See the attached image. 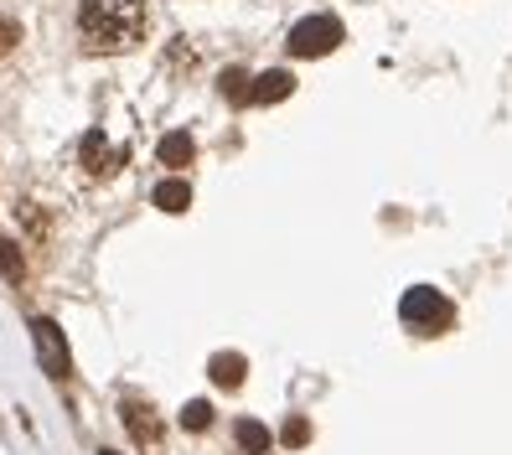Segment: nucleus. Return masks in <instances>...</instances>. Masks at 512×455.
I'll return each mask as SVG.
<instances>
[{
	"label": "nucleus",
	"instance_id": "obj_1",
	"mask_svg": "<svg viewBox=\"0 0 512 455\" xmlns=\"http://www.w3.org/2000/svg\"><path fill=\"white\" fill-rule=\"evenodd\" d=\"M145 37V0H83L78 42L88 52H125Z\"/></svg>",
	"mask_w": 512,
	"mask_h": 455
},
{
	"label": "nucleus",
	"instance_id": "obj_2",
	"mask_svg": "<svg viewBox=\"0 0 512 455\" xmlns=\"http://www.w3.org/2000/svg\"><path fill=\"white\" fill-rule=\"evenodd\" d=\"M399 316H404L409 331H419V337H440V331L456 321V306H450L440 290L414 285V290H404V300H399Z\"/></svg>",
	"mask_w": 512,
	"mask_h": 455
},
{
	"label": "nucleus",
	"instance_id": "obj_3",
	"mask_svg": "<svg viewBox=\"0 0 512 455\" xmlns=\"http://www.w3.org/2000/svg\"><path fill=\"white\" fill-rule=\"evenodd\" d=\"M342 21L337 16H306V21H295L290 26V57H326V52H337L342 47Z\"/></svg>",
	"mask_w": 512,
	"mask_h": 455
},
{
	"label": "nucleus",
	"instance_id": "obj_4",
	"mask_svg": "<svg viewBox=\"0 0 512 455\" xmlns=\"http://www.w3.org/2000/svg\"><path fill=\"white\" fill-rule=\"evenodd\" d=\"M119 419L130 424L135 445H145V450H161V440H166V430H161V414L150 409L145 399H135V393H125V399H119Z\"/></svg>",
	"mask_w": 512,
	"mask_h": 455
},
{
	"label": "nucleus",
	"instance_id": "obj_5",
	"mask_svg": "<svg viewBox=\"0 0 512 455\" xmlns=\"http://www.w3.org/2000/svg\"><path fill=\"white\" fill-rule=\"evenodd\" d=\"M32 342H37V357H42V368H47L52 378H68V373H73V352H68L63 326H57V321H37V326H32Z\"/></svg>",
	"mask_w": 512,
	"mask_h": 455
},
{
	"label": "nucleus",
	"instance_id": "obj_6",
	"mask_svg": "<svg viewBox=\"0 0 512 455\" xmlns=\"http://www.w3.org/2000/svg\"><path fill=\"white\" fill-rule=\"evenodd\" d=\"M78 161H83L88 171H94V176H109V171L119 166V156L104 145V135H99V130H88V135H83V145H78Z\"/></svg>",
	"mask_w": 512,
	"mask_h": 455
},
{
	"label": "nucleus",
	"instance_id": "obj_7",
	"mask_svg": "<svg viewBox=\"0 0 512 455\" xmlns=\"http://www.w3.org/2000/svg\"><path fill=\"white\" fill-rule=\"evenodd\" d=\"M290 94H295V78H290L285 68H275V73H259V78H254L249 104H280V99H290Z\"/></svg>",
	"mask_w": 512,
	"mask_h": 455
},
{
	"label": "nucleus",
	"instance_id": "obj_8",
	"mask_svg": "<svg viewBox=\"0 0 512 455\" xmlns=\"http://www.w3.org/2000/svg\"><path fill=\"white\" fill-rule=\"evenodd\" d=\"M207 373H213L218 388H238V383H244V373H249V357L244 352H213Z\"/></svg>",
	"mask_w": 512,
	"mask_h": 455
},
{
	"label": "nucleus",
	"instance_id": "obj_9",
	"mask_svg": "<svg viewBox=\"0 0 512 455\" xmlns=\"http://www.w3.org/2000/svg\"><path fill=\"white\" fill-rule=\"evenodd\" d=\"M192 156H197V145H192V135H187V130H171V135L161 140V166L182 171V166H192Z\"/></svg>",
	"mask_w": 512,
	"mask_h": 455
},
{
	"label": "nucleus",
	"instance_id": "obj_10",
	"mask_svg": "<svg viewBox=\"0 0 512 455\" xmlns=\"http://www.w3.org/2000/svg\"><path fill=\"white\" fill-rule=\"evenodd\" d=\"M156 207L161 212H187L192 207V187H187L182 176H166L161 187H156Z\"/></svg>",
	"mask_w": 512,
	"mask_h": 455
},
{
	"label": "nucleus",
	"instance_id": "obj_11",
	"mask_svg": "<svg viewBox=\"0 0 512 455\" xmlns=\"http://www.w3.org/2000/svg\"><path fill=\"white\" fill-rule=\"evenodd\" d=\"M238 445H244L249 455H264L269 450V430L259 419H238Z\"/></svg>",
	"mask_w": 512,
	"mask_h": 455
},
{
	"label": "nucleus",
	"instance_id": "obj_12",
	"mask_svg": "<svg viewBox=\"0 0 512 455\" xmlns=\"http://www.w3.org/2000/svg\"><path fill=\"white\" fill-rule=\"evenodd\" d=\"M0 269H6V280H11V285L26 280V259H21V249L11 244V238H0Z\"/></svg>",
	"mask_w": 512,
	"mask_h": 455
},
{
	"label": "nucleus",
	"instance_id": "obj_13",
	"mask_svg": "<svg viewBox=\"0 0 512 455\" xmlns=\"http://www.w3.org/2000/svg\"><path fill=\"white\" fill-rule=\"evenodd\" d=\"M207 424H213V404L207 399H192L187 409H182V430H192V435H202Z\"/></svg>",
	"mask_w": 512,
	"mask_h": 455
},
{
	"label": "nucleus",
	"instance_id": "obj_14",
	"mask_svg": "<svg viewBox=\"0 0 512 455\" xmlns=\"http://www.w3.org/2000/svg\"><path fill=\"white\" fill-rule=\"evenodd\" d=\"M249 94H254V83H249L244 73H238V68H228V73H223V99H233V104H244Z\"/></svg>",
	"mask_w": 512,
	"mask_h": 455
},
{
	"label": "nucleus",
	"instance_id": "obj_15",
	"mask_svg": "<svg viewBox=\"0 0 512 455\" xmlns=\"http://www.w3.org/2000/svg\"><path fill=\"white\" fill-rule=\"evenodd\" d=\"M280 440H285V445H306V440H311V424L300 419V414H295V419H285V430H280Z\"/></svg>",
	"mask_w": 512,
	"mask_h": 455
},
{
	"label": "nucleus",
	"instance_id": "obj_16",
	"mask_svg": "<svg viewBox=\"0 0 512 455\" xmlns=\"http://www.w3.org/2000/svg\"><path fill=\"white\" fill-rule=\"evenodd\" d=\"M99 455H119V450H99Z\"/></svg>",
	"mask_w": 512,
	"mask_h": 455
}]
</instances>
